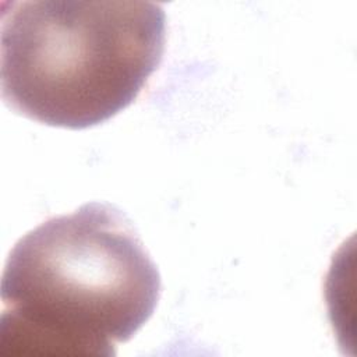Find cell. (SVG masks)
Masks as SVG:
<instances>
[{"label":"cell","instance_id":"6da1fadb","mask_svg":"<svg viewBox=\"0 0 357 357\" xmlns=\"http://www.w3.org/2000/svg\"><path fill=\"white\" fill-rule=\"evenodd\" d=\"M160 275L131 220L89 202L11 250L1 278L0 354L116 356L152 317Z\"/></svg>","mask_w":357,"mask_h":357},{"label":"cell","instance_id":"7a4b0ae2","mask_svg":"<svg viewBox=\"0 0 357 357\" xmlns=\"http://www.w3.org/2000/svg\"><path fill=\"white\" fill-rule=\"evenodd\" d=\"M6 105L42 124L82 130L128 107L159 67L166 14L151 1H4Z\"/></svg>","mask_w":357,"mask_h":357}]
</instances>
